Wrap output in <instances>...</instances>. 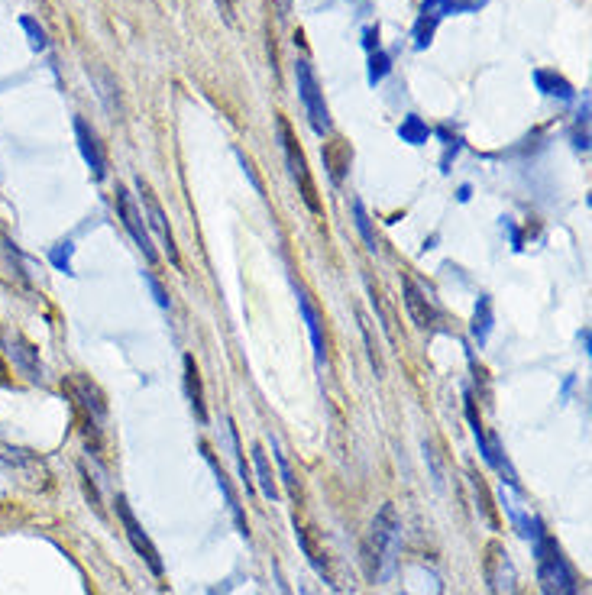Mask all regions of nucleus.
I'll list each match as a JSON object with an SVG mask.
<instances>
[{"label":"nucleus","instance_id":"nucleus-1","mask_svg":"<svg viewBox=\"0 0 592 595\" xmlns=\"http://www.w3.org/2000/svg\"><path fill=\"white\" fill-rule=\"evenodd\" d=\"M398 547H402V521L395 515V505H382L360 544V563L369 583H385L395 573Z\"/></svg>","mask_w":592,"mask_h":595},{"label":"nucleus","instance_id":"nucleus-2","mask_svg":"<svg viewBox=\"0 0 592 595\" xmlns=\"http://www.w3.org/2000/svg\"><path fill=\"white\" fill-rule=\"evenodd\" d=\"M528 541L534 544V557H538V583L544 595H576L580 592V579H576V570L563 557V550L557 547V541L544 531V524L538 521Z\"/></svg>","mask_w":592,"mask_h":595},{"label":"nucleus","instance_id":"nucleus-3","mask_svg":"<svg viewBox=\"0 0 592 595\" xmlns=\"http://www.w3.org/2000/svg\"><path fill=\"white\" fill-rule=\"evenodd\" d=\"M65 395L72 398L78 427H81V434H85L91 453L101 456V450H104V427H107L104 395L98 392V385L88 382L85 376H68L65 379Z\"/></svg>","mask_w":592,"mask_h":595},{"label":"nucleus","instance_id":"nucleus-4","mask_svg":"<svg viewBox=\"0 0 592 595\" xmlns=\"http://www.w3.org/2000/svg\"><path fill=\"white\" fill-rule=\"evenodd\" d=\"M0 469H4L7 476L17 479L20 486L33 489V492L49 489V482H52V473H49L43 456L33 453V450L4 444V440H0Z\"/></svg>","mask_w":592,"mask_h":595},{"label":"nucleus","instance_id":"nucleus-5","mask_svg":"<svg viewBox=\"0 0 592 595\" xmlns=\"http://www.w3.org/2000/svg\"><path fill=\"white\" fill-rule=\"evenodd\" d=\"M275 127H279V140H282V149H285V162H288V172H292L295 185L301 191V201L308 204L311 214H321V201H318V188H314V178L308 172V162H305V152L298 149V140L292 136V127H288V120L279 117L275 120Z\"/></svg>","mask_w":592,"mask_h":595},{"label":"nucleus","instance_id":"nucleus-6","mask_svg":"<svg viewBox=\"0 0 592 595\" xmlns=\"http://www.w3.org/2000/svg\"><path fill=\"white\" fill-rule=\"evenodd\" d=\"M295 81H298V94H301V104L308 110V120L314 133H330V110L324 104V91L318 85V75H314V68L308 62H298L295 65Z\"/></svg>","mask_w":592,"mask_h":595},{"label":"nucleus","instance_id":"nucleus-7","mask_svg":"<svg viewBox=\"0 0 592 595\" xmlns=\"http://www.w3.org/2000/svg\"><path fill=\"white\" fill-rule=\"evenodd\" d=\"M483 573H486V583L492 595H518V573H515V563L508 557V550L492 541L486 547V563H483Z\"/></svg>","mask_w":592,"mask_h":595},{"label":"nucleus","instance_id":"nucleus-8","mask_svg":"<svg viewBox=\"0 0 592 595\" xmlns=\"http://www.w3.org/2000/svg\"><path fill=\"white\" fill-rule=\"evenodd\" d=\"M114 505H117V515H120V524H123V534H127V541L133 544V550L146 560L149 570H153L156 576H162V557H159V550H156L153 541H149V534L143 531V524L136 521L133 508H130V502H127V495H117Z\"/></svg>","mask_w":592,"mask_h":595},{"label":"nucleus","instance_id":"nucleus-9","mask_svg":"<svg viewBox=\"0 0 592 595\" xmlns=\"http://www.w3.org/2000/svg\"><path fill=\"white\" fill-rule=\"evenodd\" d=\"M117 214L123 220V227H127V233L133 237V243L140 246V253L146 256V262H156V246H153V237H149V227H146V217L143 211L136 207L133 195L123 185H117Z\"/></svg>","mask_w":592,"mask_h":595},{"label":"nucleus","instance_id":"nucleus-10","mask_svg":"<svg viewBox=\"0 0 592 595\" xmlns=\"http://www.w3.org/2000/svg\"><path fill=\"white\" fill-rule=\"evenodd\" d=\"M136 188H140V195H143V217H146V227L159 237L162 249L169 253L172 266H178V246H175V237H172V230H169V220H165V211H162L159 198L153 195V188H149V185L143 182V178H136Z\"/></svg>","mask_w":592,"mask_h":595},{"label":"nucleus","instance_id":"nucleus-11","mask_svg":"<svg viewBox=\"0 0 592 595\" xmlns=\"http://www.w3.org/2000/svg\"><path fill=\"white\" fill-rule=\"evenodd\" d=\"M0 340H4V350L10 353L13 366H17L26 379H30V382L43 379V363H39V350L20 334V330H4V334H0Z\"/></svg>","mask_w":592,"mask_h":595},{"label":"nucleus","instance_id":"nucleus-12","mask_svg":"<svg viewBox=\"0 0 592 595\" xmlns=\"http://www.w3.org/2000/svg\"><path fill=\"white\" fill-rule=\"evenodd\" d=\"M75 136H78V149H81V156H85L91 175L101 182V178L107 175V152L98 140V133H94L81 117H75Z\"/></svg>","mask_w":592,"mask_h":595},{"label":"nucleus","instance_id":"nucleus-13","mask_svg":"<svg viewBox=\"0 0 592 595\" xmlns=\"http://www.w3.org/2000/svg\"><path fill=\"white\" fill-rule=\"evenodd\" d=\"M402 301H405V311H408V317L415 321V327H421V330H431L434 327V321H437V311H434V304H431V298L421 292V288L415 285V279H402Z\"/></svg>","mask_w":592,"mask_h":595},{"label":"nucleus","instance_id":"nucleus-14","mask_svg":"<svg viewBox=\"0 0 592 595\" xmlns=\"http://www.w3.org/2000/svg\"><path fill=\"white\" fill-rule=\"evenodd\" d=\"M457 10V0H424V10H421V17L415 23V46L424 49V46H431V36L437 30V23L447 17V13Z\"/></svg>","mask_w":592,"mask_h":595},{"label":"nucleus","instance_id":"nucleus-15","mask_svg":"<svg viewBox=\"0 0 592 595\" xmlns=\"http://www.w3.org/2000/svg\"><path fill=\"white\" fill-rule=\"evenodd\" d=\"M295 534H298V544H301V550H305L308 563L314 566V570H318V576L324 579L327 586L340 589V579H337V573H334V563H330L327 550H324V547L318 544V537L311 534V528H298Z\"/></svg>","mask_w":592,"mask_h":595},{"label":"nucleus","instance_id":"nucleus-16","mask_svg":"<svg viewBox=\"0 0 592 595\" xmlns=\"http://www.w3.org/2000/svg\"><path fill=\"white\" fill-rule=\"evenodd\" d=\"M298 292V311L301 317H305V324H308V334H311V347H314V356H318V363H324L327 359V343H324V317L318 311V304L311 301V295L305 292V288H295Z\"/></svg>","mask_w":592,"mask_h":595},{"label":"nucleus","instance_id":"nucleus-17","mask_svg":"<svg viewBox=\"0 0 592 595\" xmlns=\"http://www.w3.org/2000/svg\"><path fill=\"white\" fill-rule=\"evenodd\" d=\"M201 450H204V456H208V463H211V469H214V476H217V486H220V492H224V498H227V505H230V515H233V521H237V531L250 541V528H246V518H243V508H240V498H237V492L230 489V479H227V473L224 469L217 466V460H214V453H211V447L208 444H201Z\"/></svg>","mask_w":592,"mask_h":595},{"label":"nucleus","instance_id":"nucleus-18","mask_svg":"<svg viewBox=\"0 0 592 595\" xmlns=\"http://www.w3.org/2000/svg\"><path fill=\"white\" fill-rule=\"evenodd\" d=\"M185 392L191 401V411H195V418L204 424L208 421V408H204V385H201V372L195 356H185Z\"/></svg>","mask_w":592,"mask_h":595},{"label":"nucleus","instance_id":"nucleus-19","mask_svg":"<svg viewBox=\"0 0 592 595\" xmlns=\"http://www.w3.org/2000/svg\"><path fill=\"white\" fill-rule=\"evenodd\" d=\"M534 85H538L547 98H560V101H570L573 98V85L563 75L557 72H547V68H538L534 72Z\"/></svg>","mask_w":592,"mask_h":595},{"label":"nucleus","instance_id":"nucleus-20","mask_svg":"<svg viewBox=\"0 0 592 595\" xmlns=\"http://www.w3.org/2000/svg\"><path fill=\"white\" fill-rule=\"evenodd\" d=\"M253 463H256L259 492H263L269 502H275V498H279V489H275V476H272V466H269V456H266L263 444H253Z\"/></svg>","mask_w":592,"mask_h":595},{"label":"nucleus","instance_id":"nucleus-21","mask_svg":"<svg viewBox=\"0 0 592 595\" xmlns=\"http://www.w3.org/2000/svg\"><path fill=\"white\" fill-rule=\"evenodd\" d=\"M470 479H473V492H476V502H479V511H483V518L489 521V528L499 531V515H495V505H492V495H489V486L486 479L470 469Z\"/></svg>","mask_w":592,"mask_h":595},{"label":"nucleus","instance_id":"nucleus-22","mask_svg":"<svg viewBox=\"0 0 592 595\" xmlns=\"http://www.w3.org/2000/svg\"><path fill=\"white\" fill-rule=\"evenodd\" d=\"M489 334H492V301L489 298H479L476 317H473V337H476L479 347H486Z\"/></svg>","mask_w":592,"mask_h":595},{"label":"nucleus","instance_id":"nucleus-23","mask_svg":"<svg viewBox=\"0 0 592 595\" xmlns=\"http://www.w3.org/2000/svg\"><path fill=\"white\" fill-rule=\"evenodd\" d=\"M398 136H402V143H411V146H421V143H428V136H431V130H428V123H424L421 117H405L402 120V127H398Z\"/></svg>","mask_w":592,"mask_h":595},{"label":"nucleus","instance_id":"nucleus-24","mask_svg":"<svg viewBox=\"0 0 592 595\" xmlns=\"http://www.w3.org/2000/svg\"><path fill=\"white\" fill-rule=\"evenodd\" d=\"M353 217H356V227H360V233H363L366 246L376 253V249H379V240H376V233H373V224H369V214H366L363 201H353Z\"/></svg>","mask_w":592,"mask_h":595},{"label":"nucleus","instance_id":"nucleus-25","mask_svg":"<svg viewBox=\"0 0 592 595\" xmlns=\"http://www.w3.org/2000/svg\"><path fill=\"white\" fill-rule=\"evenodd\" d=\"M227 427H230V447H233V456H237V469H240V479H243V486H246V492L253 489V479H250V469H246V460H243V450H240V437H237V427H233V421H227Z\"/></svg>","mask_w":592,"mask_h":595},{"label":"nucleus","instance_id":"nucleus-26","mask_svg":"<svg viewBox=\"0 0 592 595\" xmlns=\"http://www.w3.org/2000/svg\"><path fill=\"white\" fill-rule=\"evenodd\" d=\"M20 26L26 30V36H30V46H33L36 52H46V46H49V36H46L43 26H39L33 17H20Z\"/></svg>","mask_w":592,"mask_h":595},{"label":"nucleus","instance_id":"nucleus-27","mask_svg":"<svg viewBox=\"0 0 592 595\" xmlns=\"http://www.w3.org/2000/svg\"><path fill=\"white\" fill-rule=\"evenodd\" d=\"M389 68H392V59L382 49H376L373 59H369V85H379V81L389 75Z\"/></svg>","mask_w":592,"mask_h":595},{"label":"nucleus","instance_id":"nucleus-28","mask_svg":"<svg viewBox=\"0 0 592 595\" xmlns=\"http://www.w3.org/2000/svg\"><path fill=\"white\" fill-rule=\"evenodd\" d=\"M327 165H330V178H334V182H340L343 178V169H347L350 165V152H347V146L340 149V156L334 152V143L327 146Z\"/></svg>","mask_w":592,"mask_h":595},{"label":"nucleus","instance_id":"nucleus-29","mask_svg":"<svg viewBox=\"0 0 592 595\" xmlns=\"http://www.w3.org/2000/svg\"><path fill=\"white\" fill-rule=\"evenodd\" d=\"M275 460H279V469H282V479H285V486H288V495L292 498H298V479H295V473H292V463L285 460V453L275 447Z\"/></svg>","mask_w":592,"mask_h":595},{"label":"nucleus","instance_id":"nucleus-30","mask_svg":"<svg viewBox=\"0 0 592 595\" xmlns=\"http://www.w3.org/2000/svg\"><path fill=\"white\" fill-rule=\"evenodd\" d=\"M72 243H59L52 249V262H55V269H62V272H72Z\"/></svg>","mask_w":592,"mask_h":595},{"label":"nucleus","instance_id":"nucleus-31","mask_svg":"<svg viewBox=\"0 0 592 595\" xmlns=\"http://www.w3.org/2000/svg\"><path fill=\"white\" fill-rule=\"evenodd\" d=\"M98 85H101V98L107 101V110H110V114H117V104H114L117 85H114V81H110V75H107V72H101V75H98Z\"/></svg>","mask_w":592,"mask_h":595},{"label":"nucleus","instance_id":"nucleus-32","mask_svg":"<svg viewBox=\"0 0 592 595\" xmlns=\"http://www.w3.org/2000/svg\"><path fill=\"white\" fill-rule=\"evenodd\" d=\"M146 282H149V288H153V295H156V301L162 304V308H169V295L162 292V285L153 279V275H146Z\"/></svg>","mask_w":592,"mask_h":595},{"label":"nucleus","instance_id":"nucleus-33","mask_svg":"<svg viewBox=\"0 0 592 595\" xmlns=\"http://www.w3.org/2000/svg\"><path fill=\"white\" fill-rule=\"evenodd\" d=\"M217 7H220V13H224V20L233 23V0H217Z\"/></svg>","mask_w":592,"mask_h":595},{"label":"nucleus","instance_id":"nucleus-34","mask_svg":"<svg viewBox=\"0 0 592 595\" xmlns=\"http://www.w3.org/2000/svg\"><path fill=\"white\" fill-rule=\"evenodd\" d=\"M275 583H279V595H292V589H288V583H285V576H282L279 566H275Z\"/></svg>","mask_w":592,"mask_h":595},{"label":"nucleus","instance_id":"nucleus-35","mask_svg":"<svg viewBox=\"0 0 592 595\" xmlns=\"http://www.w3.org/2000/svg\"><path fill=\"white\" fill-rule=\"evenodd\" d=\"M279 4H282V10H288V4H292V0H279Z\"/></svg>","mask_w":592,"mask_h":595},{"label":"nucleus","instance_id":"nucleus-36","mask_svg":"<svg viewBox=\"0 0 592 595\" xmlns=\"http://www.w3.org/2000/svg\"><path fill=\"white\" fill-rule=\"evenodd\" d=\"M0 502H4V489H0Z\"/></svg>","mask_w":592,"mask_h":595}]
</instances>
